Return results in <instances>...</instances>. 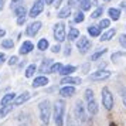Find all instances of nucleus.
<instances>
[{
    "instance_id": "obj_1",
    "label": "nucleus",
    "mask_w": 126,
    "mask_h": 126,
    "mask_svg": "<svg viewBox=\"0 0 126 126\" xmlns=\"http://www.w3.org/2000/svg\"><path fill=\"white\" fill-rule=\"evenodd\" d=\"M65 102L64 99H57L54 102V108H52V116H54V123L55 126H64L65 122Z\"/></svg>"
},
{
    "instance_id": "obj_2",
    "label": "nucleus",
    "mask_w": 126,
    "mask_h": 126,
    "mask_svg": "<svg viewBox=\"0 0 126 126\" xmlns=\"http://www.w3.org/2000/svg\"><path fill=\"white\" fill-rule=\"evenodd\" d=\"M85 101H86V110H88V113L91 116H95L98 113V110H99V106H98L94 91L91 88H86L85 89Z\"/></svg>"
},
{
    "instance_id": "obj_3",
    "label": "nucleus",
    "mask_w": 126,
    "mask_h": 126,
    "mask_svg": "<svg viewBox=\"0 0 126 126\" xmlns=\"http://www.w3.org/2000/svg\"><path fill=\"white\" fill-rule=\"evenodd\" d=\"M38 112H40V119L44 125L50 123V118H51V102L50 99H43L38 103Z\"/></svg>"
},
{
    "instance_id": "obj_4",
    "label": "nucleus",
    "mask_w": 126,
    "mask_h": 126,
    "mask_svg": "<svg viewBox=\"0 0 126 126\" xmlns=\"http://www.w3.org/2000/svg\"><path fill=\"white\" fill-rule=\"evenodd\" d=\"M101 96H102L103 108L106 109V110H110V109L113 108V105H115V99H113V95H112V92H110V89H109L108 86H103L102 88Z\"/></svg>"
},
{
    "instance_id": "obj_5",
    "label": "nucleus",
    "mask_w": 126,
    "mask_h": 126,
    "mask_svg": "<svg viewBox=\"0 0 126 126\" xmlns=\"http://www.w3.org/2000/svg\"><path fill=\"white\" fill-rule=\"evenodd\" d=\"M74 115H75V118L79 120V122H82V123H85L86 122V110H85V106H84L82 101H77V102H75Z\"/></svg>"
},
{
    "instance_id": "obj_6",
    "label": "nucleus",
    "mask_w": 126,
    "mask_h": 126,
    "mask_svg": "<svg viewBox=\"0 0 126 126\" xmlns=\"http://www.w3.org/2000/svg\"><path fill=\"white\" fill-rule=\"evenodd\" d=\"M54 38L58 43H63L67 38V35H65V24L64 23H57L54 26Z\"/></svg>"
},
{
    "instance_id": "obj_7",
    "label": "nucleus",
    "mask_w": 126,
    "mask_h": 126,
    "mask_svg": "<svg viewBox=\"0 0 126 126\" xmlns=\"http://www.w3.org/2000/svg\"><path fill=\"white\" fill-rule=\"evenodd\" d=\"M77 48H78V51L81 54H86L88 50L91 48V41L89 38H86V37H79L78 41H77Z\"/></svg>"
},
{
    "instance_id": "obj_8",
    "label": "nucleus",
    "mask_w": 126,
    "mask_h": 126,
    "mask_svg": "<svg viewBox=\"0 0 126 126\" xmlns=\"http://www.w3.org/2000/svg\"><path fill=\"white\" fill-rule=\"evenodd\" d=\"M43 10H44V0H35L34 4L31 6V9H30V17L34 18L37 17L40 13H43Z\"/></svg>"
},
{
    "instance_id": "obj_9",
    "label": "nucleus",
    "mask_w": 126,
    "mask_h": 126,
    "mask_svg": "<svg viewBox=\"0 0 126 126\" xmlns=\"http://www.w3.org/2000/svg\"><path fill=\"white\" fill-rule=\"evenodd\" d=\"M109 77H110V72H109L108 69H98L96 72H94V74L89 75V79L102 81V79H108Z\"/></svg>"
},
{
    "instance_id": "obj_10",
    "label": "nucleus",
    "mask_w": 126,
    "mask_h": 126,
    "mask_svg": "<svg viewBox=\"0 0 126 126\" xmlns=\"http://www.w3.org/2000/svg\"><path fill=\"white\" fill-rule=\"evenodd\" d=\"M41 21H33V23H30L27 26V29H26V34L29 35V37H34L41 29Z\"/></svg>"
},
{
    "instance_id": "obj_11",
    "label": "nucleus",
    "mask_w": 126,
    "mask_h": 126,
    "mask_svg": "<svg viewBox=\"0 0 126 126\" xmlns=\"http://www.w3.org/2000/svg\"><path fill=\"white\" fill-rule=\"evenodd\" d=\"M61 84H64V85L75 86V85H81V84H82V79L78 78V77H72V75H69V77H63Z\"/></svg>"
},
{
    "instance_id": "obj_12",
    "label": "nucleus",
    "mask_w": 126,
    "mask_h": 126,
    "mask_svg": "<svg viewBox=\"0 0 126 126\" xmlns=\"http://www.w3.org/2000/svg\"><path fill=\"white\" fill-rule=\"evenodd\" d=\"M48 78H47L46 75H40V77H35L34 81H33V88H41V86H47L48 85Z\"/></svg>"
},
{
    "instance_id": "obj_13",
    "label": "nucleus",
    "mask_w": 126,
    "mask_h": 126,
    "mask_svg": "<svg viewBox=\"0 0 126 126\" xmlns=\"http://www.w3.org/2000/svg\"><path fill=\"white\" fill-rule=\"evenodd\" d=\"M60 95L63 98H71L75 95V86L71 85H64L61 89H60Z\"/></svg>"
},
{
    "instance_id": "obj_14",
    "label": "nucleus",
    "mask_w": 126,
    "mask_h": 126,
    "mask_svg": "<svg viewBox=\"0 0 126 126\" xmlns=\"http://www.w3.org/2000/svg\"><path fill=\"white\" fill-rule=\"evenodd\" d=\"M16 94L14 92H9V94H6L4 96L0 99V106H7V105H12L13 102H14V99H16Z\"/></svg>"
},
{
    "instance_id": "obj_15",
    "label": "nucleus",
    "mask_w": 126,
    "mask_h": 126,
    "mask_svg": "<svg viewBox=\"0 0 126 126\" xmlns=\"http://www.w3.org/2000/svg\"><path fill=\"white\" fill-rule=\"evenodd\" d=\"M30 98H31V94L26 91V92H23V94H20V95H17L13 103H14L16 106H20V105H23V103H26V102H27V101H29Z\"/></svg>"
},
{
    "instance_id": "obj_16",
    "label": "nucleus",
    "mask_w": 126,
    "mask_h": 126,
    "mask_svg": "<svg viewBox=\"0 0 126 126\" xmlns=\"http://www.w3.org/2000/svg\"><path fill=\"white\" fill-rule=\"evenodd\" d=\"M33 50H34V44H33L31 41H24L23 44L20 46V50H18V52H20L21 55H27V54H30Z\"/></svg>"
},
{
    "instance_id": "obj_17",
    "label": "nucleus",
    "mask_w": 126,
    "mask_h": 126,
    "mask_svg": "<svg viewBox=\"0 0 126 126\" xmlns=\"http://www.w3.org/2000/svg\"><path fill=\"white\" fill-rule=\"evenodd\" d=\"M75 71H77V67H74V65H64L63 68H61V71H60V74L63 75V77H69Z\"/></svg>"
},
{
    "instance_id": "obj_18",
    "label": "nucleus",
    "mask_w": 126,
    "mask_h": 126,
    "mask_svg": "<svg viewBox=\"0 0 126 126\" xmlns=\"http://www.w3.org/2000/svg\"><path fill=\"white\" fill-rule=\"evenodd\" d=\"M51 64H52V60H50V58L44 60V61L41 63V65H40V72L41 74H44V72L50 74V67H51Z\"/></svg>"
},
{
    "instance_id": "obj_19",
    "label": "nucleus",
    "mask_w": 126,
    "mask_h": 126,
    "mask_svg": "<svg viewBox=\"0 0 126 126\" xmlns=\"http://www.w3.org/2000/svg\"><path fill=\"white\" fill-rule=\"evenodd\" d=\"M13 10H14V16H16L17 18H18V17H27V16H26L27 9H26L23 4H18V6H16Z\"/></svg>"
},
{
    "instance_id": "obj_20",
    "label": "nucleus",
    "mask_w": 126,
    "mask_h": 126,
    "mask_svg": "<svg viewBox=\"0 0 126 126\" xmlns=\"http://www.w3.org/2000/svg\"><path fill=\"white\" fill-rule=\"evenodd\" d=\"M108 14H109V17L112 18L113 21H118L120 17V10L119 9H115V7H110L108 10Z\"/></svg>"
},
{
    "instance_id": "obj_21",
    "label": "nucleus",
    "mask_w": 126,
    "mask_h": 126,
    "mask_svg": "<svg viewBox=\"0 0 126 126\" xmlns=\"http://www.w3.org/2000/svg\"><path fill=\"white\" fill-rule=\"evenodd\" d=\"M35 71H37V65H35V64H30L29 67L26 68V72H24L26 78H33L34 74H35Z\"/></svg>"
},
{
    "instance_id": "obj_22",
    "label": "nucleus",
    "mask_w": 126,
    "mask_h": 126,
    "mask_svg": "<svg viewBox=\"0 0 126 126\" xmlns=\"http://www.w3.org/2000/svg\"><path fill=\"white\" fill-rule=\"evenodd\" d=\"M78 37H79V30L75 29V27H71L69 31H68V40L69 41H74V40H77Z\"/></svg>"
},
{
    "instance_id": "obj_23",
    "label": "nucleus",
    "mask_w": 126,
    "mask_h": 126,
    "mask_svg": "<svg viewBox=\"0 0 126 126\" xmlns=\"http://www.w3.org/2000/svg\"><path fill=\"white\" fill-rule=\"evenodd\" d=\"M115 34H116V30H115V29L108 30L106 33H103V34H102V37H101V41H109Z\"/></svg>"
},
{
    "instance_id": "obj_24",
    "label": "nucleus",
    "mask_w": 126,
    "mask_h": 126,
    "mask_svg": "<svg viewBox=\"0 0 126 126\" xmlns=\"http://www.w3.org/2000/svg\"><path fill=\"white\" fill-rule=\"evenodd\" d=\"M64 65L61 63H52L51 67H50V74H60V71H61V68H63Z\"/></svg>"
},
{
    "instance_id": "obj_25",
    "label": "nucleus",
    "mask_w": 126,
    "mask_h": 126,
    "mask_svg": "<svg viewBox=\"0 0 126 126\" xmlns=\"http://www.w3.org/2000/svg\"><path fill=\"white\" fill-rule=\"evenodd\" d=\"M69 14H71V7L65 6L64 9H61V10L58 12V17H60V18H67Z\"/></svg>"
},
{
    "instance_id": "obj_26",
    "label": "nucleus",
    "mask_w": 126,
    "mask_h": 126,
    "mask_svg": "<svg viewBox=\"0 0 126 126\" xmlns=\"http://www.w3.org/2000/svg\"><path fill=\"white\" fill-rule=\"evenodd\" d=\"M13 110V105H7V106H0V118H4Z\"/></svg>"
},
{
    "instance_id": "obj_27",
    "label": "nucleus",
    "mask_w": 126,
    "mask_h": 126,
    "mask_svg": "<svg viewBox=\"0 0 126 126\" xmlns=\"http://www.w3.org/2000/svg\"><path fill=\"white\" fill-rule=\"evenodd\" d=\"M78 3H79V7L82 12H85V10H89L91 9V0H78Z\"/></svg>"
},
{
    "instance_id": "obj_28",
    "label": "nucleus",
    "mask_w": 126,
    "mask_h": 126,
    "mask_svg": "<svg viewBox=\"0 0 126 126\" xmlns=\"http://www.w3.org/2000/svg\"><path fill=\"white\" fill-rule=\"evenodd\" d=\"M88 33H89L92 37H98V35L101 34V29H99L98 26H89V27H88Z\"/></svg>"
},
{
    "instance_id": "obj_29",
    "label": "nucleus",
    "mask_w": 126,
    "mask_h": 126,
    "mask_svg": "<svg viewBox=\"0 0 126 126\" xmlns=\"http://www.w3.org/2000/svg\"><path fill=\"white\" fill-rule=\"evenodd\" d=\"M48 40L47 38H41L40 41H38V44H37V48L40 50V51H46L47 48H48Z\"/></svg>"
},
{
    "instance_id": "obj_30",
    "label": "nucleus",
    "mask_w": 126,
    "mask_h": 126,
    "mask_svg": "<svg viewBox=\"0 0 126 126\" xmlns=\"http://www.w3.org/2000/svg\"><path fill=\"white\" fill-rule=\"evenodd\" d=\"M84 20H85V16H84V13L82 12H77L75 13V17H74L75 23H82Z\"/></svg>"
},
{
    "instance_id": "obj_31",
    "label": "nucleus",
    "mask_w": 126,
    "mask_h": 126,
    "mask_svg": "<svg viewBox=\"0 0 126 126\" xmlns=\"http://www.w3.org/2000/svg\"><path fill=\"white\" fill-rule=\"evenodd\" d=\"M103 54H106V48H102L101 51H98V52H95V54H92V55H91V60H92V61H96L98 58L102 57Z\"/></svg>"
},
{
    "instance_id": "obj_32",
    "label": "nucleus",
    "mask_w": 126,
    "mask_h": 126,
    "mask_svg": "<svg viewBox=\"0 0 126 126\" xmlns=\"http://www.w3.org/2000/svg\"><path fill=\"white\" fill-rule=\"evenodd\" d=\"M1 47L3 48H13L14 47V41L13 40H3L1 41Z\"/></svg>"
},
{
    "instance_id": "obj_33",
    "label": "nucleus",
    "mask_w": 126,
    "mask_h": 126,
    "mask_svg": "<svg viewBox=\"0 0 126 126\" xmlns=\"http://www.w3.org/2000/svg\"><path fill=\"white\" fill-rule=\"evenodd\" d=\"M102 13H103V7H98L96 10L91 14V17L92 18H99L101 16H102Z\"/></svg>"
},
{
    "instance_id": "obj_34",
    "label": "nucleus",
    "mask_w": 126,
    "mask_h": 126,
    "mask_svg": "<svg viewBox=\"0 0 126 126\" xmlns=\"http://www.w3.org/2000/svg\"><path fill=\"white\" fill-rule=\"evenodd\" d=\"M109 24H110V21H109L108 18H103V20H101V21H99V26H98V27H99L101 30H102V29H108Z\"/></svg>"
},
{
    "instance_id": "obj_35",
    "label": "nucleus",
    "mask_w": 126,
    "mask_h": 126,
    "mask_svg": "<svg viewBox=\"0 0 126 126\" xmlns=\"http://www.w3.org/2000/svg\"><path fill=\"white\" fill-rule=\"evenodd\" d=\"M17 61H18V58L16 57V55H13V57H10V60L7 61V64H9L10 67H13V65H16V64H17Z\"/></svg>"
},
{
    "instance_id": "obj_36",
    "label": "nucleus",
    "mask_w": 126,
    "mask_h": 126,
    "mask_svg": "<svg viewBox=\"0 0 126 126\" xmlns=\"http://www.w3.org/2000/svg\"><path fill=\"white\" fill-rule=\"evenodd\" d=\"M119 43H120V46L123 47V48H126V35L125 34H122L119 37Z\"/></svg>"
},
{
    "instance_id": "obj_37",
    "label": "nucleus",
    "mask_w": 126,
    "mask_h": 126,
    "mask_svg": "<svg viewBox=\"0 0 126 126\" xmlns=\"http://www.w3.org/2000/svg\"><path fill=\"white\" fill-rule=\"evenodd\" d=\"M60 50H61V48H60V46H58V44H55V46H52V47H51V51L54 52V54L60 52Z\"/></svg>"
},
{
    "instance_id": "obj_38",
    "label": "nucleus",
    "mask_w": 126,
    "mask_h": 126,
    "mask_svg": "<svg viewBox=\"0 0 126 126\" xmlns=\"http://www.w3.org/2000/svg\"><path fill=\"white\" fill-rule=\"evenodd\" d=\"M24 23H26V17H18L17 18V24L18 26H23Z\"/></svg>"
},
{
    "instance_id": "obj_39",
    "label": "nucleus",
    "mask_w": 126,
    "mask_h": 126,
    "mask_svg": "<svg viewBox=\"0 0 126 126\" xmlns=\"http://www.w3.org/2000/svg\"><path fill=\"white\" fill-rule=\"evenodd\" d=\"M64 54H65L67 57H68L69 54H71V47H69L68 44H67V47H65V51H64Z\"/></svg>"
},
{
    "instance_id": "obj_40",
    "label": "nucleus",
    "mask_w": 126,
    "mask_h": 126,
    "mask_svg": "<svg viewBox=\"0 0 126 126\" xmlns=\"http://www.w3.org/2000/svg\"><path fill=\"white\" fill-rule=\"evenodd\" d=\"M20 1H21V0H12V9H14V7L16 6H18V3H20Z\"/></svg>"
},
{
    "instance_id": "obj_41",
    "label": "nucleus",
    "mask_w": 126,
    "mask_h": 126,
    "mask_svg": "<svg viewBox=\"0 0 126 126\" xmlns=\"http://www.w3.org/2000/svg\"><path fill=\"white\" fill-rule=\"evenodd\" d=\"M122 101H123V105H125V108H126V89L122 91Z\"/></svg>"
},
{
    "instance_id": "obj_42",
    "label": "nucleus",
    "mask_w": 126,
    "mask_h": 126,
    "mask_svg": "<svg viewBox=\"0 0 126 126\" xmlns=\"http://www.w3.org/2000/svg\"><path fill=\"white\" fill-rule=\"evenodd\" d=\"M4 61H6V55L3 52H0V64H3Z\"/></svg>"
},
{
    "instance_id": "obj_43",
    "label": "nucleus",
    "mask_w": 126,
    "mask_h": 126,
    "mask_svg": "<svg viewBox=\"0 0 126 126\" xmlns=\"http://www.w3.org/2000/svg\"><path fill=\"white\" fill-rule=\"evenodd\" d=\"M67 126H75L74 122H72V119H71L69 116H68V120H67Z\"/></svg>"
},
{
    "instance_id": "obj_44",
    "label": "nucleus",
    "mask_w": 126,
    "mask_h": 126,
    "mask_svg": "<svg viewBox=\"0 0 126 126\" xmlns=\"http://www.w3.org/2000/svg\"><path fill=\"white\" fill-rule=\"evenodd\" d=\"M4 34H6V31L3 29H0V37H4Z\"/></svg>"
},
{
    "instance_id": "obj_45",
    "label": "nucleus",
    "mask_w": 126,
    "mask_h": 126,
    "mask_svg": "<svg viewBox=\"0 0 126 126\" xmlns=\"http://www.w3.org/2000/svg\"><path fill=\"white\" fill-rule=\"evenodd\" d=\"M120 9H126V1H122L120 3Z\"/></svg>"
},
{
    "instance_id": "obj_46",
    "label": "nucleus",
    "mask_w": 126,
    "mask_h": 126,
    "mask_svg": "<svg viewBox=\"0 0 126 126\" xmlns=\"http://www.w3.org/2000/svg\"><path fill=\"white\" fill-rule=\"evenodd\" d=\"M52 1H54V0H44V3H46V4H51Z\"/></svg>"
},
{
    "instance_id": "obj_47",
    "label": "nucleus",
    "mask_w": 126,
    "mask_h": 126,
    "mask_svg": "<svg viewBox=\"0 0 126 126\" xmlns=\"http://www.w3.org/2000/svg\"><path fill=\"white\" fill-rule=\"evenodd\" d=\"M3 3H4V0H0V10L3 9Z\"/></svg>"
},
{
    "instance_id": "obj_48",
    "label": "nucleus",
    "mask_w": 126,
    "mask_h": 126,
    "mask_svg": "<svg viewBox=\"0 0 126 126\" xmlns=\"http://www.w3.org/2000/svg\"><path fill=\"white\" fill-rule=\"evenodd\" d=\"M103 1H109V0H103Z\"/></svg>"
},
{
    "instance_id": "obj_49",
    "label": "nucleus",
    "mask_w": 126,
    "mask_h": 126,
    "mask_svg": "<svg viewBox=\"0 0 126 126\" xmlns=\"http://www.w3.org/2000/svg\"><path fill=\"white\" fill-rule=\"evenodd\" d=\"M43 126H46V125H43Z\"/></svg>"
},
{
    "instance_id": "obj_50",
    "label": "nucleus",
    "mask_w": 126,
    "mask_h": 126,
    "mask_svg": "<svg viewBox=\"0 0 126 126\" xmlns=\"http://www.w3.org/2000/svg\"><path fill=\"white\" fill-rule=\"evenodd\" d=\"M23 126H26V125H23Z\"/></svg>"
}]
</instances>
